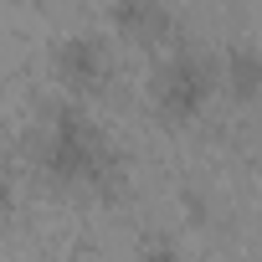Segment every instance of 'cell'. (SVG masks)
<instances>
[{
    "label": "cell",
    "mask_w": 262,
    "mask_h": 262,
    "mask_svg": "<svg viewBox=\"0 0 262 262\" xmlns=\"http://www.w3.org/2000/svg\"><path fill=\"white\" fill-rule=\"evenodd\" d=\"M226 82L236 98H262V52L257 47H236L226 57Z\"/></svg>",
    "instance_id": "5b68a950"
},
{
    "label": "cell",
    "mask_w": 262,
    "mask_h": 262,
    "mask_svg": "<svg viewBox=\"0 0 262 262\" xmlns=\"http://www.w3.org/2000/svg\"><path fill=\"white\" fill-rule=\"evenodd\" d=\"M139 262H180V252H175L170 236H144L139 242Z\"/></svg>",
    "instance_id": "8992f818"
},
{
    "label": "cell",
    "mask_w": 262,
    "mask_h": 262,
    "mask_svg": "<svg viewBox=\"0 0 262 262\" xmlns=\"http://www.w3.org/2000/svg\"><path fill=\"white\" fill-rule=\"evenodd\" d=\"M211 98V67L201 52H175L170 62H160L155 72V108L170 123H190Z\"/></svg>",
    "instance_id": "7a4b0ae2"
},
{
    "label": "cell",
    "mask_w": 262,
    "mask_h": 262,
    "mask_svg": "<svg viewBox=\"0 0 262 262\" xmlns=\"http://www.w3.org/2000/svg\"><path fill=\"white\" fill-rule=\"evenodd\" d=\"M108 21H113V31L128 36V41H165V36L175 31V16H170L165 0H113V6H108Z\"/></svg>",
    "instance_id": "277c9868"
},
{
    "label": "cell",
    "mask_w": 262,
    "mask_h": 262,
    "mask_svg": "<svg viewBox=\"0 0 262 262\" xmlns=\"http://www.w3.org/2000/svg\"><path fill=\"white\" fill-rule=\"evenodd\" d=\"M52 67H57V77H62V88L72 98H88V93H98L108 82V47L93 31H72V36L57 41Z\"/></svg>",
    "instance_id": "3957f363"
},
{
    "label": "cell",
    "mask_w": 262,
    "mask_h": 262,
    "mask_svg": "<svg viewBox=\"0 0 262 262\" xmlns=\"http://www.w3.org/2000/svg\"><path fill=\"white\" fill-rule=\"evenodd\" d=\"M41 170L57 185H108L118 175L103 128L82 108H72V103L52 113V128L41 139Z\"/></svg>",
    "instance_id": "6da1fadb"
}]
</instances>
